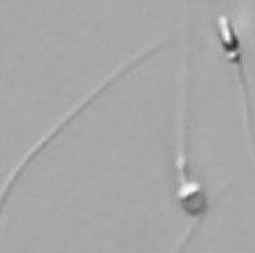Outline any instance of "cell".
I'll list each match as a JSON object with an SVG mask.
<instances>
[{"mask_svg":"<svg viewBox=\"0 0 255 253\" xmlns=\"http://www.w3.org/2000/svg\"><path fill=\"white\" fill-rule=\"evenodd\" d=\"M175 172H177L175 195H177L178 206L185 214L198 221L209 211L211 200L208 198L204 184L200 180H196L191 175L186 149L185 118L179 127V138H178L177 156H175Z\"/></svg>","mask_w":255,"mask_h":253,"instance_id":"1","label":"cell"},{"mask_svg":"<svg viewBox=\"0 0 255 253\" xmlns=\"http://www.w3.org/2000/svg\"><path fill=\"white\" fill-rule=\"evenodd\" d=\"M191 234H193V229H189V230H187L186 233H185V236H183V237H182L181 241H179V244H178V245H177V248H175V251H174V253H181V252H182V249H185V247H186L187 241L190 240Z\"/></svg>","mask_w":255,"mask_h":253,"instance_id":"2","label":"cell"}]
</instances>
